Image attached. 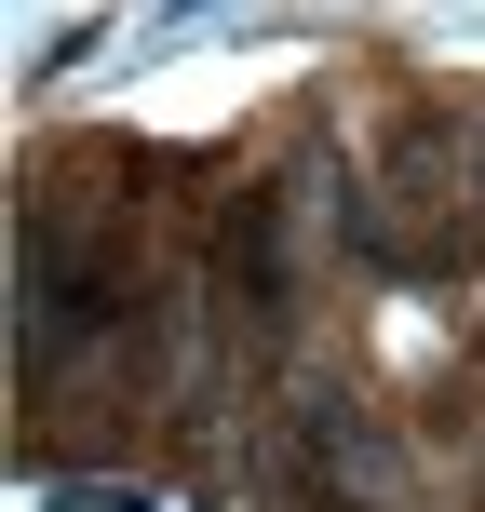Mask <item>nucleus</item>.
I'll return each mask as SVG.
<instances>
[{
	"mask_svg": "<svg viewBox=\"0 0 485 512\" xmlns=\"http://www.w3.org/2000/svg\"><path fill=\"white\" fill-rule=\"evenodd\" d=\"M310 472H324L337 512H391V499H405V459H391L351 405H310Z\"/></svg>",
	"mask_w": 485,
	"mask_h": 512,
	"instance_id": "obj_1",
	"label": "nucleus"
},
{
	"mask_svg": "<svg viewBox=\"0 0 485 512\" xmlns=\"http://www.w3.org/2000/svg\"><path fill=\"white\" fill-rule=\"evenodd\" d=\"M230 310H243L256 337L283 324V203H270V189L230 203Z\"/></svg>",
	"mask_w": 485,
	"mask_h": 512,
	"instance_id": "obj_2",
	"label": "nucleus"
},
{
	"mask_svg": "<svg viewBox=\"0 0 485 512\" xmlns=\"http://www.w3.org/2000/svg\"><path fill=\"white\" fill-rule=\"evenodd\" d=\"M472 216H485V135H472Z\"/></svg>",
	"mask_w": 485,
	"mask_h": 512,
	"instance_id": "obj_3",
	"label": "nucleus"
}]
</instances>
